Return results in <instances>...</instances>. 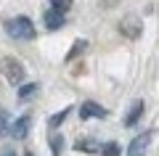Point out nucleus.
<instances>
[{
  "mask_svg": "<svg viewBox=\"0 0 159 156\" xmlns=\"http://www.w3.org/2000/svg\"><path fill=\"white\" fill-rule=\"evenodd\" d=\"M119 29H122V34L125 37H130V40H135V37H141V19H135V16H125L122 19V24H119Z\"/></svg>",
  "mask_w": 159,
  "mask_h": 156,
  "instance_id": "423d86ee",
  "label": "nucleus"
},
{
  "mask_svg": "<svg viewBox=\"0 0 159 156\" xmlns=\"http://www.w3.org/2000/svg\"><path fill=\"white\" fill-rule=\"evenodd\" d=\"M6 32L13 40H34V24L27 16H13L6 21Z\"/></svg>",
  "mask_w": 159,
  "mask_h": 156,
  "instance_id": "f257e3e1",
  "label": "nucleus"
},
{
  "mask_svg": "<svg viewBox=\"0 0 159 156\" xmlns=\"http://www.w3.org/2000/svg\"><path fill=\"white\" fill-rule=\"evenodd\" d=\"M29 124H32V119H29V117H19L16 122L8 127V130H11V138L24 140V138H27V132H29Z\"/></svg>",
  "mask_w": 159,
  "mask_h": 156,
  "instance_id": "0eeeda50",
  "label": "nucleus"
},
{
  "mask_svg": "<svg viewBox=\"0 0 159 156\" xmlns=\"http://www.w3.org/2000/svg\"><path fill=\"white\" fill-rule=\"evenodd\" d=\"M74 148H77L80 154H96V151H101V143L93 140V138H82V140L74 143Z\"/></svg>",
  "mask_w": 159,
  "mask_h": 156,
  "instance_id": "1a4fd4ad",
  "label": "nucleus"
},
{
  "mask_svg": "<svg viewBox=\"0 0 159 156\" xmlns=\"http://www.w3.org/2000/svg\"><path fill=\"white\" fill-rule=\"evenodd\" d=\"M85 48H88V42H85V40H77V42H74V48H72V50L66 53V61H72V58H77V56H80V53H82Z\"/></svg>",
  "mask_w": 159,
  "mask_h": 156,
  "instance_id": "ddd939ff",
  "label": "nucleus"
},
{
  "mask_svg": "<svg viewBox=\"0 0 159 156\" xmlns=\"http://www.w3.org/2000/svg\"><path fill=\"white\" fill-rule=\"evenodd\" d=\"M37 87H40L37 82H27V85H21V87H19V100H29L34 93H37Z\"/></svg>",
  "mask_w": 159,
  "mask_h": 156,
  "instance_id": "9d476101",
  "label": "nucleus"
},
{
  "mask_svg": "<svg viewBox=\"0 0 159 156\" xmlns=\"http://www.w3.org/2000/svg\"><path fill=\"white\" fill-rule=\"evenodd\" d=\"M0 74L8 79L11 85H21L24 77H27V72H24L21 61H16V58L6 56V58H0Z\"/></svg>",
  "mask_w": 159,
  "mask_h": 156,
  "instance_id": "f03ea898",
  "label": "nucleus"
},
{
  "mask_svg": "<svg viewBox=\"0 0 159 156\" xmlns=\"http://www.w3.org/2000/svg\"><path fill=\"white\" fill-rule=\"evenodd\" d=\"M6 130H8V114L0 111V135H6Z\"/></svg>",
  "mask_w": 159,
  "mask_h": 156,
  "instance_id": "dca6fc26",
  "label": "nucleus"
},
{
  "mask_svg": "<svg viewBox=\"0 0 159 156\" xmlns=\"http://www.w3.org/2000/svg\"><path fill=\"white\" fill-rule=\"evenodd\" d=\"M51 148H53V156H61V148H64V138L61 135H53L51 138Z\"/></svg>",
  "mask_w": 159,
  "mask_h": 156,
  "instance_id": "4468645a",
  "label": "nucleus"
},
{
  "mask_svg": "<svg viewBox=\"0 0 159 156\" xmlns=\"http://www.w3.org/2000/svg\"><path fill=\"white\" fill-rule=\"evenodd\" d=\"M48 3H51V8H56V11H64V13L72 8V0H48Z\"/></svg>",
  "mask_w": 159,
  "mask_h": 156,
  "instance_id": "2eb2a0df",
  "label": "nucleus"
},
{
  "mask_svg": "<svg viewBox=\"0 0 159 156\" xmlns=\"http://www.w3.org/2000/svg\"><path fill=\"white\" fill-rule=\"evenodd\" d=\"M3 156H16V151H3Z\"/></svg>",
  "mask_w": 159,
  "mask_h": 156,
  "instance_id": "f3484780",
  "label": "nucleus"
},
{
  "mask_svg": "<svg viewBox=\"0 0 159 156\" xmlns=\"http://www.w3.org/2000/svg\"><path fill=\"white\" fill-rule=\"evenodd\" d=\"M106 119L109 111L101 106V103H96V100H85L82 106H80V119Z\"/></svg>",
  "mask_w": 159,
  "mask_h": 156,
  "instance_id": "20e7f679",
  "label": "nucleus"
},
{
  "mask_svg": "<svg viewBox=\"0 0 159 156\" xmlns=\"http://www.w3.org/2000/svg\"><path fill=\"white\" fill-rule=\"evenodd\" d=\"M69 111H72V109H64V111H58V114H53V117H51V119H48V124H51V130H56V127H58V124H61V122H64V119H66V117H69Z\"/></svg>",
  "mask_w": 159,
  "mask_h": 156,
  "instance_id": "f8f14e48",
  "label": "nucleus"
},
{
  "mask_svg": "<svg viewBox=\"0 0 159 156\" xmlns=\"http://www.w3.org/2000/svg\"><path fill=\"white\" fill-rule=\"evenodd\" d=\"M27 156H32V154H27Z\"/></svg>",
  "mask_w": 159,
  "mask_h": 156,
  "instance_id": "a211bd4d",
  "label": "nucleus"
},
{
  "mask_svg": "<svg viewBox=\"0 0 159 156\" xmlns=\"http://www.w3.org/2000/svg\"><path fill=\"white\" fill-rule=\"evenodd\" d=\"M151 140H154V130H146V132L135 135V138H133V143L127 145V156H146Z\"/></svg>",
  "mask_w": 159,
  "mask_h": 156,
  "instance_id": "7ed1b4c3",
  "label": "nucleus"
},
{
  "mask_svg": "<svg viewBox=\"0 0 159 156\" xmlns=\"http://www.w3.org/2000/svg\"><path fill=\"white\" fill-rule=\"evenodd\" d=\"M122 154V148H119V143H106V145H101V156H119Z\"/></svg>",
  "mask_w": 159,
  "mask_h": 156,
  "instance_id": "9b49d317",
  "label": "nucleus"
},
{
  "mask_svg": "<svg viewBox=\"0 0 159 156\" xmlns=\"http://www.w3.org/2000/svg\"><path fill=\"white\" fill-rule=\"evenodd\" d=\"M43 21H45V27L51 29V32H56V29H61L64 24H66V13L56 11V8H48V11L43 13Z\"/></svg>",
  "mask_w": 159,
  "mask_h": 156,
  "instance_id": "39448f33",
  "label": "nucleus"
},
{
  "mask_svg": "<svg viewBox=\"0 0 159 156\" xmlns=\"http://www.w3.org/2000/svg\"><path fill=\"white\" fill-rule=\"evenodd\" d=\"M141 117H143V100H135L130 106V111L125 114V127H135Z\"/></svg>",
  "mask_w": 159,
  "mask_h": 156,
  "instance_id": "6e6552de",
  "label": "nucleus"
}]
</instances>
